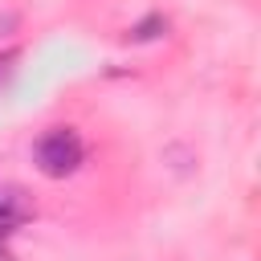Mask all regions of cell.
<instances>
[{
	"instance_id": "cell-1",
	"label": "cell",
	"mask_w": 261,
	"mask_h": 261,
	"mask_svg": "<svg viewBox=\"0 0 261 261\" xmlns=\"http://www.w3.org/2000/svg\"><path fill=\"white\" fill-rule=\"evenodd\" d=\"M82 159H86V143H82V135H77L73 126H49V130H41L37 143H33V163H37V171H41L45 179H65V175H73V171L82 167Z\"/></svg>"
},
{
	"instance_id": "cell-4",
	"label": "cell",
	"mask_w": 261,
	"mask_h": 261,
	"mask_svg": "<svg viewBox=\"0 0 261 261\" xmlns=\"http://www.w3.org/2000/svg\"><path fill=\"white\" fill-rule=\"evenodd\" d=\"M8 61H12V53H4V57H0V73H8Z\"/></svg>"
},
{
	"instance_id": "cell-3",
	"label": "cell",
	"mask_w": 261,
	"mask_h": 261,
	"mask_svg": "<svg viewBox=\"0 0 261 261\" xmlns=\"http://www.w3.org/2000/svg\"><path fill=\"white\" fill-rule=\"evenodd\" d=\"M163 33H167V16H163V12H147V16L126 33V41H130V45H147V41H159Z\"/></svg>"
},
{
	"instance_id": "cell-2",
	"label": "cell",
	"mask_w": 261,
	"mask_h": 261,
	"mask_svg": "<svg viewBox=\"0 0 261 261\" xmlns=\"http://www.w3.org/2000/svg\"><path fill=\"white\" fill-rule=\"evenodd\" d=\"M37 216V204L24 196V188L16 184H0V241H8L20 224H29Z\"/></svg>"
}]
</instances>
